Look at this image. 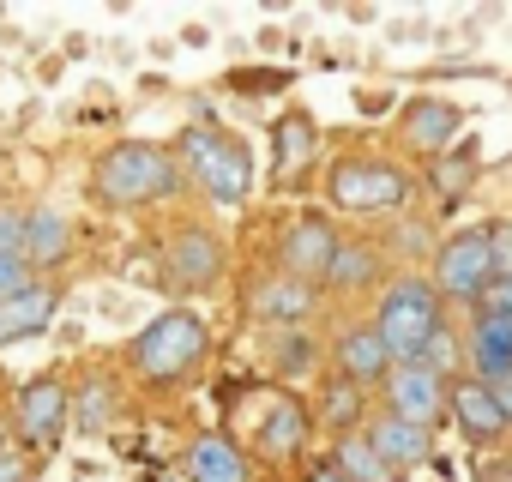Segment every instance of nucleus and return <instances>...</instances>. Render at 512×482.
Instances as JSON below:
<instances>
[{
  "instance_id": "nucleus-1",
  "label": "nucleus",
  "mask_w": 512,
  "mask_h": 482,
  "mask_svg": "<svg viewBox=\"0 0 512 482\" xmlns=\"http://www.w3.org/2000/svg\"><path fill=\"white\" fill-rule=\"evenodd\" d=\"M181 187V169L169 163V151L145 145V139H121L97 157L91 169V193L115 211H133V205H157Z\"/></svg>"
},
{
  "instance_id": "nucleus-2",
  "label": "nucleus",
  "mask_w": 512,
  "mask_h": 482,
  "mask_svg": "<svg viewBox=\"0 0 512 482\" xmlns=\"http://www.w3.org/2000/svg\"><path fill=\"white\" fill-rule=\"evenodd\" d=\"M374 332L386 338V350H392V368H404V362H422V350H428V344L446 332L434 284H422V278H398V284L386 290L380 314H374Z\"/></svg>"
},
{
  "instance_id": "nucleus-3",
  "label": "nucleus",
  "mask_w": 512,
  "mask_h": 482,
  "mask_svg": "<svg viewBox=\"0 0 512 482\" xmlns=\"http://www.w3.org/2000/svg\"><path fill=\"white\" fill-rule=\"evenodd\" d=\"M205 344H211V338H205V320H199L193 308H169V314H157V320L133 338L127 356H133V368H139L145 380L163 386V380H181V374L205 356Z\"/></svg>"
},
{
  "instance_id": "nucleus-4",
  "label": "nucleus",
  "mask_w": 512,
  "mask_h": 482,
  "mask_svg": "<svg viewBox=\"0 0 512 482\" xmlns=\"http://www.w3.org/2000/svg\"><path fill=\"white\" fill-rule=\"evenodd\" d=\"M181 157H187V169L199 175V187L217 205H241L253 193V157H247L241 139H229L217 127H187L181 133Z\"/></svg>"
},
{
  "instance_id": "nucleus-5",
  "label": "nucleus",
  "mask_w": 512,
  "mask_h": 482,
  "mask_svg": "<svg viewBox=\"0 0 512 482\" xmlns=\"http://www.w3.org/2000/svg\"><path fill=\"white\" fill-rule=\"evenodd\" d=\"M326 199L338 211H392L410 199V175L380 157H338L326 169Z\"/></svg>"
},
{
  "instance_id": "nucleus-6",
  "label": "nucleus",
  "mask_w": 512,
  "mask_h": 482,
  "mask_svg": "<svg viewBox=\"0 0 512 482\" xmlns=\"http://www.w3.org/2000/svg\"><path fill=\"white\" fill-rule=\"evenodd\" d=\"M488 278H494L488 229H464V235H452L446 248L434 254V296L440 302H482Z\"/></svg>"
},
{
  "instance_id": "nucleus-7",
  "label": "nucleus",
  "mask_w": 512,
  "mask_h": 482,
  "mask_svg": "<svg viewBox=\"0 0 512 482\" xmlns=\"http://www.w3.org/2000/svg\"><path fill=\"white\" fill-rule=\"evenodd\" d=\"M67 422H73V392L55 374L19 386V440L25 446H55Z\"/></svg>"
},
{
  "instance_id": "nucleus-8",
  "label": "nucleus",
  "mask_w": 512,
  "mask_h": 482,
  "mask_svg": "<svg viewBox=\"0 0 512 482\" xmlns=\"http://www.w3.org/2000/svg\"><path fill=\"white\" fill-rule=\"evenodd\" d=\"M446 374H434V368H416V362H404V368H392L386 374V404H392V416H404V422H416V428H434L440 416H446Z\"/></svg>"
},
{
  "instance_id": "nucleus-9",
  "label": "nucleus",
  "mask_w": 512,
  "mask_h": 482,
  "mask_svg": "<svg viewBox=\"0 0 512 482\" xmlns=\"http://www.w3.org/2000/svg\"><path fill=\"white\" fill-rule=\"evenodd\" d=\"M163 272H169V284H181V290H205V284H217V272H223V241L211 235V229H175L169 241H163Z\"/></svg>"
},
{
  "instance_id": "nucleus-10",
  "label": "nucleus",
  "mask_w": 512,
  "mask_h": 482,
  "mask_svg": "<svg viewBox=\"0 0 512 482\" xmlns=\"http://www.w3.org/2000/svg\"><path fill=\"white\" fill-rule=\"evenodd\" d=\"M446 416H452L476 446L506 434V416H500V404H494L488 380H452V392H446Z\"/></svg>"
},
{
  "instance_id": "nucleus-11",
  "label": "nucleus",
  "mask_w": 512,
  "mask_h": 482,
  "mask_svg": "<svg viewBox=\"0 0 512 482\" xmlns=\"http://www.w3.org/2000/svg\"><path fill=\"white\" fill-rule=\"evenodd\" d=\"M284 272L290 278H326V266H332V254H338V235L320 223V217H302V223H290L284 229Z\"/></svg>"
},
{
  "instance_id": "nucleus-12",
  "label": "nucleus",
  "mask_w": 512,
  "mask_h": 482,
  "mask_svg": "<svg viewBox=\"0 0 512 482\" xmlns=\"http://www.w3.org/2000/svg\"><path fill=\"white\" fill-rule=\"evenodd\" d=\"M55 314H61V284H31L25 296H7V302H0V344H19V338L49 332Z\"/></svg>"
},
{
  "instance_id": "nucleus-13",
  "label": "nucleus",
  "mask_w": 512,
  "mask_h": 482,
  "mask_svg": "<svg viewBox=\"0 0 512 482\" xmlns=\"http://www.w3.org/2000/svg\"><path fill=\"white\" fill-rule=\"evenodd\" d=\"M470 368L476 380H512V314H476L470 326Z\"/></svg>"
},
{
  "instance_id": "nucleus-14",
  "label": "nucleus",
  "mask_w": 512,
  "mask_h": 482,
  "mask_svg": "<svg viewBox=\"0 0 512 482\" xmlns=\"http://www.w3.org/2000/svg\"><path fill=\"white\" fill-rule=\"evenodd\" d=\"M458 127H464V115L440 97H422V103L404 109V145L410 151H446L458 139Z\"/></svg>"
},
{
  "instance_id": "nucleus-15",
  "label": "nucleus",
  "mask_w": 512,
  "mask_h": 482,
  "mask_svg": "<svg viewBox=\"0 0 512 482\" xmlns=\"http://www.w3.org/2000/svg\"><path fill=\"white\" fill-rule=\"evenodd\" d=\"M338 368H344L350 386H374V380L392 374V350H386V338L374 326H356V332L338 338Z\"/></svg>"
},
{
  "instance_id": "nucleus-16",
  "label": "nucleus",
  "mask_w": 512,
  "mask_h": 482,
  "mask_svg": "<svg viewBox=\"0 0 512 482\" xmlns=\"http://www.w3.org/2000/svg\"><path fill=\"white\" fill-rule=\"evenodd\" d=\"M73 254V229H67V217L61 211H25V266L31 272H49V266H61Z\"/></svg>"
},
{
  "instance_id": "nucleus-17",
  "label": "nucleus",
  "mask_w": 512,
  "mask_h": 482,
  "mask_svg": "<svg viewBox=\"0 0 512 482\" xmlns=\"http://www.w3.org/2000/svg\"><path fill=\"white\" fill-rule=\"evenodd\" d=\"M187 482H253V470H247V458H241L235 440L205 434V440L187 446Z\"/></svg>"
},
{
  "instance_id": "nucleus-18",
  "label": "nucleus",
  "mask_w": 512,
  "mask_h": 482,
  "mask_svg": "<svg viewBox=\"0 0 512 482\" xmlns=\"http://www.w3.org/2000/svg\"><path fill=\"white\" fill-rule=\"evenodd\" d=\"M368 440H374V452H380L392 470L422 464V458L434 452V434H428V428H416V422H404V416H380V422L368 428Z\"/></svg>"
},
{
  "instance_id": "nucleus-19",
  "label": "nucleus",
  "mask_w": 512,
  "mask_h": 482,
  "mask_svg": "<svg viewBox=\"0 0 512 482\" xmlns=\"http://www.w3.org/2000/svg\"><path fill=\"white\" fill-rule=\"evenodd\" d=\"M308 308H314V284H308V278L278 272V278H260V284H253V314H266V320H278V326L302 320Z\"/></svg>"
},
{
  "instance_id": "nucleus-20",
  "label": "nucleus",
  "mask_w": 512,
  "mask_h": 482,
  "mask_svg": "<svg viewBox=\"0 0 512 482\" xmlns=\"http://www.w3.org/2000/svg\"><path fill=\"white\" fill-rule=\"evenodd\" d=\"M302 440H308V410H302L296 398H278L272 416L260 422V452H266V458H290Z\"/></svg>"
},
{
  "instance_id": "nucleus-21",
  "label": "nucleus",
  "mask_w": 512,
  "mask_h": 482,
  "mask_svg": "<svg viewBox=\"0 0 512 482\" xmlns=\"http://www.w3.org/2000/svg\"><path fill=\"white\" fill-rule=\"evenodd\" d=\"M272 139H278V175H284V181H290V175H302V169H308V157H314V145H320V139H314V121H308L302 109H290V115L278 121V133H272Z\"/></svg>"
},
{
  "instance_id": "nucleus-22",
  "label": "nucleus",
  "mask_w": 512,
  "mask_h": 482,
  "mask_svg": "<svg viewBox=\"0 0 512 482\" xmlns=\"http://www.w3.org/2000/svg\"><path fill=\"white\" fill-rule=\"evenodd\" d=\"M332 464H338L350 482H398V470L374 452V440H368V434H344V440H338V452H332Z\"/></svg>"
},
{
  "instance_id": "nucleus-23",
  "label": "nucleus",
  "mask_w": 512,
  "mask_h": 482,
  "mask_svg": "<svg viewBox=\"0 0 512 482\" xmlns=\"http://www.w3.org/2000/svg\"><path fill=\"white\" fill-rule=\"evenodd\" d=\"M326 278H332L338 290H362V284L380 278V254H374V248H356V241H338V254H332Z\"/></svg>"
},
{
  "instance_id": "nucleus-24",
  "label": "nucleus",
  "mask_w": 512,
  "mask_h": 482,
  "mask_svg": "<svg viewBox=\"0 0 512 482\" xmlns=\"http://www.w3.org/2000/svg\"><path fill=\"white\" fill-rule=\"evenodd\" d=\"M109 416H115V386H109V380H91V386L73 398V422H67V428L97 434V428H109Z\"/></svg>"
},
{
  "instance_id": "nucleus-25",
  "label": "nucleus",
  "mask_w": 512,
  "mask_h": 482,
  "mask_svg": "<svg viewBox=\"0 0 512 482\" xmlns=\"http://www.w3.org/2000/svg\"><path fill=\"white\" fill-rule=\"evenodd\" d=\"M356 416H362V386H350V380L326 386V422L332 428H356Z\"/></svg>"
},
{
  "instance_id": "nucleus-26",
  "label": "nucleus",
  "mask_w": 512,
  "mask_h": 482,
  "mask_svg": "<svg viewBox=\"0 0 512 482\" xmlns=\"http://www.w3.org/2000/svg\"><path fill=\"white\" fill-rule=\"evenodd\" d=\"M476 314H512V272H494V278H488Z\"/></svg>"
},
{
  "instance_id": "nucleus-27",
  "label": "nucleus",
  "mask_w": 512,
  "mask_h": 482,
  "mask_svg": "<svg viewBox=\"0 0 512 482\" xmlns=\"http://www.w3.org/2000/svg\"><path fill=\"white\" fill-rule=\"evenodd\" d=\"M0 254L25 260V211H0Z\"/></svg>"
},
{
  "instance_id": "nucleus-28",
  "label": "nucleus",
  "mask_w": 512,
  "mask_h": 482,
  "mask_svg": "<svg viewBox=\"0 0 512 482\" xmlns=\"http://www.w3.org/2000/svg\"><path fill=\"white\" fill-rule=\"evenodd\" d=\"M37 278H31V266L25 260H7V254H0V302H7V296H25Z\"/></svg>"
},
{
  "instance_id": "nucleus-29",
  "label": "nucleus",
  "mask_w": 512,
  "mask_h": 482,
  "mask_svg": "<svg viewBox=\"0 0 512 482\" xmlns=\"http://www.w3.org/2000/svg\"><path fill=\"white\" fill-rule=\"evenodd\" d=\"M229 85H235V91H247V97H266V91H284L290 79H284V73H235Z\"/></svg>"
},
{
  "instance_id": "nucleus-30",
  "label": "nucleus",
  "mask_w": 512,
  "mask_h": 482,
  "mask_svg": "<svg viewBox=\"0 0 512 482\" xmlns=\"http://www.w3.org/2000/svg\"><path fill=\"white\" fill-rule=\"evenodd\" d=\"M488 248H494V272H512V223L488 229Z\"/></svg>"
},
{
  "instance_id": "nucleus-31",
  "label": "nucleus",
  "mask_w": 512,
  "mask_h": 482,
  "mask_svg": "<svg viewBox=\"0 0 512 482\" xmlns=\"http://www.w3.org/2000/svg\"><path fill=\"white\" fill-rule=\"evenodd\" d=\"M302 482H350V476H344V470H338L332 458H320V464H314V470H308Z\"/></svg>"
},
{
  "instance_id": "nucleus-32",
  "label": "nucleus",
  "mask_w": 512,
  "mask_h": 482,
  "mask_svg": "<svg viewBox=\"0 0 512 482\" xmlns=\"http://www.w3.org/2000/svg\"><path fill=\"white\" fill-rule=\"evenodd\" d=\"M488 392H494V404H500V416H506V428H512V380H494Z\"/></svg>"
},
{
  "instance_id": "nucleus-33",
  "label": "nucleus",
  "mask_w": 512,
  "mask_h": 482,
  "mask_svg": "<svg viewBox=\"0 0 512 482\" xmlns=\"http://www.w3.org/2000/svg\"><path fill=\"white\" fill-rule=\"evenodd\" d=\"M0 482H25V470H19L13 458H0Z\"/></svg>"
},
{
  "instance_id": "nucleus-34",
  "label": "nucleus",
  "mask_w": 512,
  "mask_h": 482,
  "mask_svg": "<svg viewBox=\"0 0 512 482\" xmlns=\"http://www.w3.org/2000/svg\"><path fill=\"white\" fill-rule=\"evenodd\" d=\"M488 482H512V464H500V470H494V476H488Z\"/></svg>"
}]
</instances>
